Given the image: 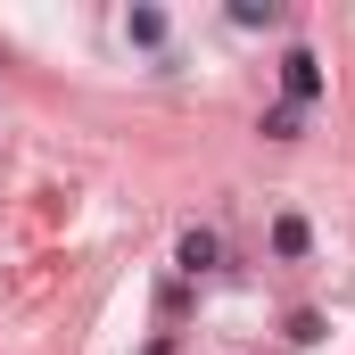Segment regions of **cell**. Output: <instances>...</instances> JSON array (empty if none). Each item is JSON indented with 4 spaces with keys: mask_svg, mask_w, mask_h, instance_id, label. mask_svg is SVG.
<instances>
[{
    "mask_svg": "<svg viewBox=\"0 0 355 355\" xmlns=\"http://www.w3.org/2000/svg\"><path fill=\"white\" fill-rule=\"evenodd\" d=\"M281 91H289V107L306 116V107L322 99V58H314V50H289V58H281Z\"/></svg>",
    "mask_w": 355,
    "mask_h": 355,
    "instance_id": "6da1fadb",
    "label": "cell"
},
{
    "mask_svg": "<svg viewBox=\"0 0 355 355\" xmlns=\"http://www.w3.org/2000/svg\"><path fill=\"white\" fill-rule=\"evenodd\" d=\"M174 265L190 272V281H207V272H223V240H215L207 223H190V232L174 240Z\"/></svg>",
    "mask_w": 355,
    "mask_h": 355,
    "instance_id": "7a4b0ae2",
    "label": "cell"
},
{
    "mask_svg": "<svg viewBox=\"0 0 355 355\" xmlns=\"http://www.w3.org/2000/svg\"><path fill=\"white\" fill-rule=\"evenodd\" d=\"M306 248H314V232H306V215H272V257H281V265H297Z\"/></svg>",
    "mask_w": 355,
    "mask_h": 355,
    "instance_id": "3957f363",
    "label": "cell"
},
{
    "mask_svg": "<svg viewBox=\"0 0 355 355\" xmlns=\"http://www.w3.org/2000/svg\"><path fill=\"white\" fill-rule=\"evenodd\" d=\"M124 33H132L141 50H166V17H157V8H132V17H124Z\"/></svg>",
    "mask_w": 355,
    "mask_h": 355,
    "instance_id": "277c9868",
    "label": "cell"
},
{
    "mask_svg": "<svg viewBox=\"0 0 355 355\" xmlns=\"http://www.w3.org/2000/svg\"><path fill=\"white\" fill-rule=\"evenodd\" d=\"M297 132H306V116H297V107L281 99V107H272V116H265V141H297Z\"/></svg>",
    "mask_w": 355,
    "mask_h": 355,
    "instance_id": "5b68a950",
    "label": "cell"
},
{
    "mask_svg": "<svg viewBox=\"0 0 355 355\" xmlns=\"http://www.w3.org/2000/svg\"><path fill=\"white\" fill-rule=\"evenodd\" d=\"M232 25H248V33L272 25V0H232Z\"/></svg>",
    "mask_w": 355,
    "mask_h": 355,
    "instance_id": "8992f818",
    "label": "cell"
}]
</instances>
